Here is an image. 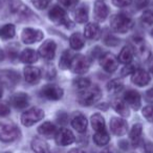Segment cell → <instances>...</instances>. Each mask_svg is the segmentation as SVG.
Returning a JSON list of instances; mask_svg holds the SVG:
<instances>
[{
  "instance_id": "obj_5",
  "label": "cell",
  "mask_w": 153,
  "mask_h": 153,
  "mask_svg": "<svg viewBox=\"0 0 153 153\" xmlns=\"http://www.w3.org/2000/svg\"><path fill=\"white\" fill-rule=\"evenodd\" d=\"M20 135V130L13 123H0V140L10 143L17 140Z\"/></svg>"
},
{
  "instance_id": "obj_14",
  "label": "cell",
  "mask_w": 153,
  "mask_h": 153,
  "mask_svg": "<svg viewBox=\"0 0 153 153\" xmlns=\"http://www.w3.org/2000/svg\"><path fill=\"white\" fill-rule=\"evenodd\" d=\"M30 97L25 92H16L10 98V104L16 109H24L28 106Z\"/></svg>"
},
{
  "instance_id": "obj_16",
  "label": "cell",
  "mask_w": 153,
  "mask_h": 153,
  "mask_svg": "<svg viewBox=\"0 0 153 153\" xmlns=\"http://www.w3.org/2000/svg\"><path fill=\"white\" fill-rule=\"evenodd\" d=\"M94 19L98 22H103L107 19V17L109 15V9L103 0H98L94 3Z\"/></svg>"
},
{
  "instance_id": "obj_23",
  "label": "cell",
  "mask_w": 153,
  "mask_h": 153,
  "mask_svg": "<svg viewBox=\"0 0 153 153\" xmlns=\"http://www.w3.org/2000/svg\"><path fill=\"white\" fill-rule=\"evenodd\" d=\"M69 45L74 51H80L85 45V37L80 33H74L69 37Z\"/></svg>"
},
{
  "instance_id": "obj_25",
  "label": "cell",
  "mask_w": 153,
  "mask_h": 153,
  "mask_svg": "<svg viewBox=\"0 0 153 153\" xmlns=\"http://www.w3.org/2000/svg\"><path fill=\"white\" fill-rule=\"evenodd\" d=\"M32 149L35 153H51L47 143L40 137H35L32 140Z\"/></svg>"
},
{
  "instance_id": "obj_1",
  "label": "cell",
  "mask_w": 153,
  "mask_h": 153,
  "mask_svg": "<svg viewBox=\"0 0 153 153\" xmlns=\"http://www.w3.org/2000/svg\"><path fill=\"white\" fill-rule=\"evenodd\" d=\"M10 15L27 19L33 13L20 0H0V18H7Z\"/></svg>"
},
{
  "instance_id": "obj_52",
  "label": "cell",
  "mask_w": 153,
  "mask_h": 153,
  "mask_svg": "<svg viewBox=\"0 0 153 153\" xmlns=\"http://www.w3.org/2000/svg\"><path fill=\"white\" fill-rule=\"evenodd\" d=\"M1 97H2V87L0 86V98H1Z\"/></svg>"
},
{
  "instance_id": "obj_28",
  "label": "cell",
  "mask_w": 153,
  "mask_h": 153,
  "mask_svg": "<svg viewBox=\"0 0 153 153\" xmlns=\"http://www.w3.org/2000/svg\"><path fill=\"white\" fill-rule=\"evenodd\" d=\"M112 107L115 110V112L119 113L121 117H128L130 114L129 108H128V105L125 103V101L123 100H115L112 103Z\"/></svg>"
},
{
  "instance_id": "obj_49",
  "label": "cell",
  "mask_w": 153,
  "mask_h": 153,
  "mask_svg": "<svg viewBox=\"0 0 153 153\" xmlns=\"http://www.w3.org/2000/svg\"><path fill=\"white\" fill-rule=\"evenodd\" d=\"M68 153H87L86 151H84L83 149H80V148H74L71 150L68 151Z\"/></svg>"
},
{
  "instance_id": "obj_40",
  "label": "cell",
  "mask_w": 153,
  "mask_h": 153,
  "mask_svg": "<svg viewBox=\"0 0 153 153\" xmlns=\"http://www.w3.org/2000/svg\"><path fill=\"white\" fill-rule=\"evenodd\" d=\"M62 7H65V9H72L78 4V1L79 0H58Z\"/></svg>"
},
{
  "instance_id": "obj_7",
  "label": "cell",
  "mask_w": 153,
  "mask_h": 153,
  "mask_svg": "<svg viewBox=\"0 0 153 153\" xmlns=\"http://www.w3.org/2000/svg\"><path fill=\"white\" fill-rule=\"evenodd\" d=\"M20 81V76L15 70H0V86L5 88H14Z\"/></svg>"
},
{
  "instance_id": "obj_44",
  "label": "cell",
  "mask_w": 153,
  "mask_h": 153,
  "mask_svg": "<svg viewBox=\"0 0 153 153\" xmlns=\"http://www.w3.org/2000/svg\"><path fill=\"white\" fill-rule=\"evenodd\" d=\"M149 3V0H134V5L137 10H142L146 7Z\"/></svg>"
},
{
  "instance_id": "obj_22",
  "label": "cell",
  "mask_w": 153,
  "mask_h": 153,
  "mask_svg": "<svg viewBox=\"0 0 153 153\" xmlns=\"http://www.w3.org/2000/svg\"><path fill=\"white\" fill-rule=\"evenodd\" d=\"M101 28L97 23H88L84 28V37L90 40H98L101 37Z\"/></svg>"
},
{
  "instance_id": "obj_3",
  "label": "cell",
  "mask_w": 153,
  "mask_h": 153,
  "mask_svg": "<svg viewBox=\"0 0 153 153\" xmlns=\"http://www.w3.org/2000/svg\"><path fill=\"white\" fill-rule=\"evenodd\" d=\"M110 25L114 32L126 34L133 27V20L126 14H117L110 19Z\"/></svg>"
},
{
  "instance_id": "obj_46",
  "label": "cell",
  "mask_w": 153,
  "mask_h": 153,
  "mask_svg": "<svg viewBox=\"0 0 153 153\" xmlns=\"http://www.w3.org/2000/svg\"><path fill=\"white\" fill-rule=\"evenodd\" d=\"M145 99H146L147 102L153 103V87L146 91V94H145Z\"/></svg>"
},
{
  "instance_id": "obj_9",
  "label": "cell",
  "mask_w": 153,
  "mask_h": 153,
  "mask_svg": "<svg viewBox=\"0 0 153 153\" xmlns=\"http://www.w3.org/2000/svg\"><path fill=\"white\" fill-rule=\"evenodd\" d=\"M40 96L49 101H59L63 97V89L55 84H47L41 89Z\"/></svg>"
},
{
  "instance_id": "obj_13",
  "label": "cell",
  "mask_w": 153,
  "mask_h": 153,
  "mask_svg": "<svg viewBox=\"0 0 153 153\" xmlns=\"http://www.w3.org/2000/svg\"><path fill=\"white\" fill-rule=\"evenodd\" d=\"M57 44L53 40H46L39 47V56L45 60H53L56 56Z\"/></svg>"
},
{
  "instance_id": "obj_11",
  "label": "cell",
  "mask_w": 153,
  "mask_h": 153,
  "mask_svg": "<svg viewBox=\"0 0 153 153\" xmlns=\"http://www.w3.org/2000/svg\"><path fill=\"white\" fill-rule=\"evenodd\" d=\"M43 33L40 30H36V28L32 27H26L22 30L21 39L23 43L25 44H33V43L39 42L43 39Z\"/></svg>"
},
{
  "instance_id": "obj_24",
  "label": "cell",
  "mask_w": 153,
  "mask_h": 153,
  "mask_svg": "<svg viewBox=\"0 0 153 153\" xmlns=\"http://www.w3.org/2000/svg\"><path fill=\"white\" fill-rule=\"evenodd\" d=\"M134 49L132 47V45H127V46H124L123 49L121 51L119 55V61L123 64H129L130 62L133 60V57H134Z\"/></svg>"
},
{
  "instance_id": "obj_47",
  "label": "cell",
  "mask_w": 153,
  "mask_h": 153,
  "mask_svg": "<svg viewBox=\"0 0 153 153\" xmlns=\"http://www.w3.org/2000/svg\"><path fill=\"white\" fill-rule=\"evenodd\" d=\"M101 153H119V151H117V149L115 148V147L109 146V147H107V148H105Z\"/></svg>"
},
{
  "instance_id": "obj_10",
  "label": "cell",
  "mask_w": 153,
  "mask_h": 153,
  "mask_svg": "<svg viewBox=\"0 0 153 153\" xmlns=\"http://www.w3.org/2000/svg\"><path fill=\"white\" fill-rule=\"evenodd\" d=\"M100 65L108 74H112L119 67V60L113 53H105L100 57Z\"/></svg>"
},
{
  "instance_id": "obj_31",
  "label": "cell",
  "mask_w": 153,
  "mask_h": 153,
  "mask_svg": "<svg viewBox=\"0 0 153 153\" xmlns=\"http://www.w3.org/2000/svg\"><path fill=\"white\" fill-rule=\"evenodd\" d=\"M110 140V136H109V133L104 130V131H99L96 132L94 135V142L96 143V145L98 146H106L107 144Z\"/></svg>"
},
{
  "instance_id": "obj_6",
  "label": "cell",
  "mask_w": 153,
  "mask_h": 153,
  "mask_svg": "<svg viewBox=\"0 0 153 153\" xmlns=\"http://www.w3.org/2000/svg\"><path fill=\"white\" fill-rule=\"evenodd\" d=\"M44 117V111L38 107L30 108L26 111H24L21 115V123L25 127H30L34 124L38 123L39 121Z\"/></svg>"
},
{
  "instance_id": "obj_50",
  "label": "cell",
  "mask_w": 153,
  "mask_h": 153,
  "mask_svg": "<svg viewBox=\"0 0 153 153\" xmlns=\"http://www.w3.org/2000/svg\"><path fill=\"white\" fill-rule=\"evenodd\" d=\"M149 68H150V72L153 74V57H151L150 63H149Z\"/></svg>"
},
{
  "instance_id": "obj_36",
  "label": "cell",
  "mask_w": 153,
  "mask_h": 153,
  "mask_svg": "<svg viewBox=\"0 0 153 153\" xmlns=\"http://www.w3.org/2000/svg\"><path fill=\"white\" fill-rule=\"evenodd\" d=\"M140 21L145 24V25H152L153 24V11H145L143 13L142 17H140Z\"/></svg>"
},
{
  "instance_id": "obj_39",
  "label": "cell",
  "mask_w": 153,
  "mask_h": 153,
  "mask_svg": "<svg viewBox=\"0 0 153 153\" xmlns=\"http://www.w3.org/2000/svg\"><path fill=\"white\" fill-rule=\"evenodd\" d=\"M32 2L36 9L45 10L49 4H51V0H32Z\"/></svg>"
},
{
  "instance_id": "obj_35",
  "label": "cell",
  "mask_w": 153,
  "mask_h": 153,
  "mask_svg": "<svg viewBox=\"0 0 153 153\" xmlns=\"http://www.w3.org/2000/svg\"><path fill=\"white\" fill-rule=\"evenodd\" d=\"M43 76H44L45 79H53L56 76V69L53 67V65L51 64H46L43 68Z\"/></svg>"
},
{
  "instance_id": "obj_4",
  "label": "cell",
  "mask_w": 153,
  "mask_h": 153,
  "mask_svg": "<svg viewBox=\"0 0 153 153\" xmlns=\"http://www.w3.org/2000/svg\"><path fill=\"white\" fill-rule=\"evenodd\" d=\"M48 16H49V19L55 24H57V25H63L67 28H70L74 26L72 22L67 17V14H66L65 10L62 7H59V5L53 7L51 11H49Z\"/></svg>"
},
{
  "instance_id": "obj_37",
  "label": "cell",
  "mask_w": 153,
  "mask_h": 153,
  "mask_svg": "<svg viewBox=\"0 0 153 153\" xmlns=\"http://www.w3.org/2000/svg\"><path fill=\"white\" fill-rule=\"evenodd\" d=\"M74 85L78 87V89L83 90L86 89L90 86V81L87 78H78V79L74 80Z\"/></svg>"
},
{
  "instance_id": "obj_26",
  "label": "cell",
  "mask_w": 153,
  "mask_h": 153,
  "mask_svg": "<svg viewBox=\"0 0 153 153\" xmlns=\"http://www.w3.org/2000/svg\"><path fill=\"white\" fill-rule=\"evenodd\" d=\"M20 60L25 64H33L38 61V53L32 48H26L20 53Z\"/></svg>"
},
{
  "instance_id": "obj_30",
  "label": "cell",
  "mask_w": 153,
  "mask_h": 153,
  "mask_svg": "<svg viewBox=\"0 0 153 153\" xmlns=\"http://www.w3.org/2000/svg\"><path fill=\"white\" fill-rule=\"evenodd\" d=\"M16 27L14 24H5L0 27V38L3 40H10L15 36Z\"/></svg>"
},
{
  "instance_id": "obj_51",
  "label": "cell",
  "mask_w": 153,
  "mask_h": 153,
  "mask_svg": "<svg viewBox=\"0 0 153 153\" xmlns=\"http://www.w3.org/2000/svg\"><path fill=\"white\" fill-rule=\"evenodd\" d=\"M4 59V51H2V48H0V62Z\"/></svg>"
},
{
  "instance_id": "obj_18",
  "label": "cell",
  "mask_w": 153,
  "mask_h": 153,
  "mask_svg": "<svg viewBox=\"0 0 153 153\" xmlns=\"http://www.w3.org/2000/svg\"><path fill=\"white\" fill-rule=\"evenodd\" d=\"M150 80H151L150 74L146 70L140 69V68L135 69V71L132 74V78H131L132 83L140 86V87H144V86L148 85Z\"/></svg>"
},
{
  "instance_id": "obj_17",
  "label": "cell",
  "mask_w": 153,
  "mask_h": 153,
  "mask_svg": "<svg viewBox=\"0 0 153 153\" xmlns=\"http://www.w3.org/2000/svg\"><path fill=\"white\" fill-rule=\"evenodd\" d=\"M124 101L127 105H129L132 109L134 110H138L142 105V101H140V96L137 91L135 90H127L124 94Z\"/></svg>"
},
{
  "instance_id": "obj_21",
  "label": "cell",
  "mask_w": 153,
  "mask_h": 153,
  "mask_svg": "<svg viewBox=\"0 0 153 153\" xmlns=\"http://www.w3.org/2000/svg\"><path fill=\"white\" fill-rule=\"evenodd\" d=\"M87 125H88L87 119H86L83 114H81V113L76 114L71 120L72 128L76 129L78 132H80V133H83V132L86 131V129H87Z\"/></svg>"
},
{
  "instance_id": "obj_29",
  "label": "cell",
  "mask_w": 153,
  "mask_h": 153,
  "mask_svg": "<svg viewBox=\"0 0 153 153\" xmlns=\"http://www.w3.org/2000/svg\"><path fill=\"white\" fill-rule=\"evenodd\" d=\"M91 126L94 129L96 132L99 131H104L106 130V124H105V120L100 113H94L91 117Z\"/></svg>"
},
{
  "instance_id": "obj_33",
  "label": "cell",
  "mask_w": 153,
  "mask_h": 153,
  "mask_svg": "<svg viewBox=\"0 0 153 153\" xmlns=\"http://www.w3.org/2000/svg\"><path fill=\"white\" fill-rule=\"evenodd\" d=\"M142 133H143V126H142V124H135V125H133V127H132L131 130H130L129 137H130V140L133 142L134 145L137 144L138 140H140Z\"/></svg>"
},
{
  "instance_id": "obj_2",
  "label": "cell",
  "mask_w": 153,
  "mask_h": 153,
  "mask_svg": "<svg viewBox=\"0 0 153 153\" xmlns=\"http://www.w3.org/2000/svg\"><path fill=\"white\" fill-rule=\"evenodd\" d=\"M102 98V91L98 86H91L78 94V102L83 106H91Z\"/></svg>"
},
{
  "instance_id": "obj_43",
  "label": "cell",
  "mask_w": 153,
  "mask_h": 153,
  "mask_svg": "<svg viewBox=\"0 0 153 153\" xmlns=\"http://www.w3.org/2000/svg\"><path fill=\"white\" fill-rule=\"evenodd\" d=\"M132 0H112V3L117 7H125L130 5Z\"/></svg>"
},
{
  "instance_id": "obj_8",
  "label": "cell",
  "mask_w": 153,
  "mask_h": 153,
  "mask_svg": "<svg viewBox=\"0 0 153 153\" xmlns=\"http://www.w3.org/2000/svg\"><path fill=\"white\" fill-rule=\"evenodd\" d=\"M90 66V62L87 57L83 55H76L72 58L71 64H70V69L72 72L76 74H84L88 71Z\"/></svg>"
},
{
  "instance_id": "obj_48",
  "label": "cell",
  "mask_w": 153,
  "mask_h": 153,
  "mask_svg": "<svg viewBox=\"0 0 153 153\" xmlns=\"http://www.w3.org/2000/svg\"><path fill=\"white\" fill-rule=\"evenodd\" d=\"M60 115H61V117H58V122H59L60 124H66V122H67L68 117H67V114L64 112H60Z\"/></svg>"
},
{
  "instance_id": "obj_15",
  "label": "cell",
  "mask_w": 153,
  "mask_h": 153,
  "mask_svg": "<svg viewBox=\"0 0 153 153\" xmlns=\"http://www.w3.org/2000/svg\"><path fill=\"white\" fill-rule=\"evenodd\" d=\"M56 142L59 146L65 147L68 145H71L74 142V135L69 129L66 128H62V129L58 130L57 134H56Z\"/></svg>"
},
{
  "instance_id": "obj_32",
  "label": "cell",
  "mask_w": 153,
  "mask_h": 153,
  "mask_svg": "<svg viewBox=\"0 0 153 153\" xmlns=\"http://www.w3.org/2000/svg\"><path fill=\"white\" fill-rule=\"evenodd\" d=\"M72 58H74V56L71 55V53H70L69 51H63V53H62L61 58H60V61H59L60 68H61V69H68V68H70Z\"/></svg>"
},
{
  "instance_id": "obj_19",
  "label": "cell",
  "mask_w": 153,
  "mask_h": 153,
  "mask_svg": "<svg viewBox=\"0 0 153 153\" xmlns=\"http://www.w3.org/2000/svg\"><path fill=\"white\" fill-rule=\"evenodd\" d=\"M42 74H41V70L38 67H35V66H26L24 68V78H25V81L27 83L32 84H37L40 81Z\"/></svg>"
},
{
  "instance_id": "obj_27",
  "label": "cell",
  "mask_w": 153,
  "mask_h": 153,
  "mask_svg": "<svg viewBox=\"0 0 153 153\" xmlns=\"http://www.w3.org/2000/svg\"><path fill=\"white\" fill-rule=\"evenodd\" d=\"M74 20L78 23H85L88 20V7L86 5H80L76 7L74 12Z\"/></svg>"
},
{
  "instance_id": "obj_20",
  "label": "cell",
  "mask_w": 153,
  "mask_h": 153,
  "mask_svg": "<svg viewBox=\"0 0 153 153\" xmlns=\"http://www.w3.org/2000/svg\"><path fill=\"white\" fill-rule=\"evenodd\" d=\"M38 132L43 137L51 138V137H55L58 130L56 125H53L51 122H44L42 125H40L38 127Z\"/></svg>"
},
{
  "instance_id": "obj_45",
  "label": "cell",
  "mask_w": 153,
  "mask_h": 153,
  "mask_svg": "<svg viewBox=\"0 0 153 153\" xmlns=\"http://www.w3.org/2000/svg\"><path fill=\"white\" fill-rule=\"evenodd\" d=\"M112 41H114L115 43H119V40H117V38H114L113 36H110V35H108V36L106 37V38L104 39V42L105 44L109 45V46H114V43L112 42Z\"/></svg>"
},
{
  "instance_id": "obj_34",
  "label": "cell",
  "mask_w": 153,
  "mask_h": 153,
  "mask_svg": "<svg viewBox=\"0 0 153 153\" xmlns=\"http://www.w3.org/2000/svg\"><path fill=\"white\" fill-rule=\"evenodd\" d=\"M123 87H124L123 83H122L121 81H119V80H112V81L109 82L108 85H107V88H108L109 91L114 92V94L120 92L123 89Z\"/></svg>"
},
{
  "instance_id": "obj_53",
  "label": "cell",
  "mask_w": 153,
  "mask_h": 153,
  "mask_svg": "<svg viewBox=\"0 0 153 153\" xmlns=\"http://www.w3.org/2000/svg\"><path fill=\"white\" fill-rule=\"evenodd\" d=\"M152 35H153V30H152Z\"/></svg>"
},
{
  "instance_id": "obj_12",
  "label": "cell",
  "mask_w": 153,
  "mask_h": 153,
  "mask_svg": "<svg viewBox=\"0 0 153 153\" xmlns=\"http://www.w3.org/2000/svg\"><path fill=\"white\" fill-rule=\"evenodd\" d=\"M110 130L114 135H125L128 131V123L122 117H113L110 120Z\"/></svg>"
},
{
  "instance_id": "obj_42",
  "label": "cell",
  "mask_w": 153,
  "mask_h": 153,
  "mask_svg": "<svg viewBox=\"0 0 153 153\" xmlns=\"http://www.w3.org/2000/svg\"><path fill=\"white\" fill-rule=\"evenodd\" d=\"M134 71H135L134 66L131 65V64H127V65L124 66V68L122 69L121 74H122V76H128V74H132Z\"/></svg>"
},
{
  "instance_id": "obj_41",
  "label": "cell",
  "mask_w": 153,
  "mask_h": 153,
  "mask_svg": "<svg viewBox=\"0 0 153 153\" xmlns=\"http://www.w3.org/2000/svg\"><path fill=\"white\" fill-rule=\"evenodd\" d=\"M11 113V108L4 102H0V117H7Z\"/></svg>"
},
{
  "instance_id": "obj_38",
  "label": "cell",
  "mask_w": 153,
  "mask_h": 153,
  "mask_svg": "<svg viewBox=\"0 0 153 153\" xmlns=\"http://www.w3.org/2000/svg\"><path fill=\"white\" fill-rule=\"evenodd\" d=\"M143 115L150 123H153V105H148L143 109Z\"/></svg>"
}]
</instances>
